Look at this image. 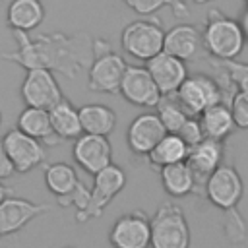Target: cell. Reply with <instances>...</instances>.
<instances>
[{
  "label": "cell",
  "mask_w": 248,
  "mask_h": 248,
  "mask_svg": "<svg viewBox=\"0 0 248 248\" xmlns=\"http://www.w3.org/2000/svg\"><path fill=\"white\" fill-rule=\"evenodd\" d=\"M215 66L227 76V79L236 87V91L244 93L248 97V64L229 60V62H215Z\"/></svg>",
  "instance_id": "cell-28"
},
{
  "label": "cell",
  "mask_w": 248,
  "mask_h": 248,
  "mask_svg": "<svg viewBox=\"0 0 248 248\" xmlns=\"http://www.w3.org/2000/svg\"><path fill=\"white\" fill-rule=\"evenodd\" d=\"M21 99L25 107H37L50 110L58 101L64 99V93L48 70H27L21 81Z\"/></svg>",
  "instance_id": "cell-10"
},
{
  "label": "cell",
  "mask_w": 248,
  "mask_h": 248,
  "mask_svg": "<svg viewBox=\"0 0 248 248\" xmlns=\"http://www.w3.org/2000/svg\"><path fill=\"white\" fill-rule=\"evenodd\" d=\"M202 46H203L202 33L192 23H178L165 33V52L184 62L194 58Z\"/></svg>",
  "instance_id": "cell-18"
},
{
  "label": "cell",
  "mask_w": 248,
  "mask_h": 248,
  "mask_svg": "<svg viewBox=\"0 0 248 248\" xmlns=\"http://www.w3.org/2000/svg\"><path fill=\"white\" fill-rule=\"evenodd\" d=\"M205 196L211 205L229 211L238 205L244 196V182L232 165H221L203 184Z\"/></svg>",
  "instance_id": "cell-9"
},
{
  "label": "cell",
  "mask_w": 248,
  "mask_h": 248,
  "mask_svg": "<svg viewBox=\"0 0 248 248\" xmlns=\"http://www.w3.org/2000/svg\"><path fill=\"white\" fill-rule=\"evenodd\" d=\"M203 136L207 140H217V141H225L229 136H232V132L236 130L231 107L225 103H217L209 108H205L200 116H198Z\"/></svg>",
  "instance_id": "cell-21"
},
{
  "label": "cell",
  "mask_w": 248,
  "mask_h": 248,
  "mask_svg": "<svg viewBox=\"0 0 248 248\" xmlns=\"http://www.w3.org/2000/svg\"><path fill=\"white\" fill-rule=\"evenodd\" d=\"M231 112H232V118H234V124L236 128H242L246 130L248 128V97L240 91H234L232 97H231Z\"/></svg>",
  "instance_id": "cell-30"
},
{
  "label": "cell",
  "mask_w": 248,
  "mask_h": 248,
  "mask_svg": "<svg viewBox=\"0 0 248 248\" xmlns=\"http://www.w3.org/2000/svg\"><path fill=\"white\" fill-rule=\"evenodd\" d=\"M50 211V205L29 202L25 198H6L0 203V238L19 232L33 219Z\"/></svg>",
  "instance_id": "cell-15"
},
{
  "label": "cell",
  "mask_w": 248,
  "mask_h": 248,
  "mask_svg": "<svg viewBox=\"0 0 248 248\" xmlns=\"http://www.w3.org/2000/svg\"><path fill=\"white\" fill-rule=\"evenodd\" d=\"M157 114L163 122V126L167 128L169 134H178L180 128L188 122L190 114L184 110V107L180 105V101L176 99V95H163L159 105H157Z\"/></svg>",
  "instance_id": "cell-27"
},
{
  "label": "cell",
  "mask_w": 248,
  "mask_h": 248,
  "mask_svg": "<svg viewBox=\"0 0 248 248\" xmlns=\"http://www.w3.org/2000/svg\"><path fill=\"white\" fill-rule=\"evenodd\" d=\"M8 196H10V190H8V188H6V186L0 182V203H2V202H4Z\"/></svg>",
  "instance_id": "cell-36"
},
{
  "label": "cell",
  "mask_w": 248,
  "mask_h": 248,
  "mask_svg": "<svg viewBox=\"0 0 248 248\" xmlns=\"http://www.w3.org/2000/svg\"><path fill=\"white\" fill-rule=\"evenodd\" d=\"M16 43L12 52H2V58L27 70H48L68 79L89 72L95 58L93 39L87 33L68 35L62 31L41 33L31 37L23 31H12Z\"/></svg>",
  "instance_id": "cell-1"
},
{
  "label": "cell",
  "mask_w": 248,
  "mask_h": 248,
  "mask_svg": "<svg viewBox=\"0 0 248 248\" xmlns=\"http://www.w3.org/2000/svg\"><path fill=\"white\" fill-rule=\"evenodd\" d=\"M0 124H2V114H0Z\"/></svg>",
  "instance_id": "cell-38"
},
{
  "label": "cell",
  "mask_w": 248,
  "mask_h": 248,
  "mask_svg": "<svg viewBox=\"0 0 248 248\" xmlns=\"http://www.w3.org/2000/svg\"><path fill=\"white\" fill-rule=\"evenodd\" d=\"M190 225L178 203H163L151 217V248H190Z\"/></svg>",
  "instance_id": "cell-4"
},
{
  "label": "cell",
  "mask_w": 248,
  "mask_h": 248,
  "mask_svg": "<svg viewBox=\"0 0 248 248\" xmlns=\"http://www.w3.org/2000/svg\"><path fill=\"white\" fill-rule=\"evenodd\" d=\"M227 217H225V236L232 242V244H242L246 240V223L242 219V215L238 213V209H229L225 211Z\"/></svg>",
  "instance_id": "cell-29"
},
{
  "label": "cell",
  "mask_w": 248,
  "mask_h": 248,
  "mask_svg": "<svg viewBox=\"0 0 248 248\" xmlns=\"http://www.w3.org/2000/svg\"><path fill=\"white\" fill-rule=\"evenodd\" d=\"M169 6L172 10V14L176 17H184L188 16V6H186V0H169Z\"/></svg>",
  "instance_id": "cell-34"
},
{
  "label": "cell",
  "mask_w": 248,
  "mask_h": 248,
  "mask_svg": "<svg viewBox=\"0 0 248 248\" xmlns=\"http://www.w3.org/2000/svg\"><path fill=\"white\" fill-rule=\"evenodd\" d=\"M190 116H200L205 108L223 103V87L207 74H192L174 93Z\"/></svg>",
  "instance_id": "cell-7"
},
{
  "label": "cell",
  "mask_w": 248,
  "mask_h": 248,
  "mask_svg": "<svg viewBox=\"0 0 248 248\" xmlns=\"http://www.w3.org/2000/svg\"><path fill=\"white\" fill-rule=\"evenodd\" d=\"M126 186V174L118 165H108L101 172L93 176V186H91V198L89 205L83 213L76 215L78 223H87L91 219H97L105 213V209L112 203V200L124 190Z\"/></svg>",
  "instance_id": "cell-6"
},
{
  "label": "cell",
  "mask_w": 248,
  "mask_h": 248,
  "mask_svg": "<svg viewBox=\"0 0 248 248\" xmlns=\"http://www.w3.org/2000/svg\"><path fill=\"white\" fill-rule=\"evenodd\" d=\"M159 176H161L163 190L170 198L190 196L196 190V186H198V178H196L194 170L190 169V165L186 161L159 169Z\"/></svg>",
  "instance_id": "cell-23"
},
{
  "label": "cell",
  "mask_w": 248,
  "mask_h": 248,
  "mask_svg": "<svg viewBox=\"0 0 248 248\" xmlns=\"http://www.w3.org/2000/svg\"><path fill=\"white\" fill-rule=\"evenodd\" d=\"M45 184L56 196V200H60L76 190V186L79 184V176L72 165L56 161L45 167Z\"/></svg>",
  "instance_id": "cell-26"
},
{
  "label": "cell",
  "mask_w": 248,
  "mask_h": 248,
  "mask_svg": "<svg viewBox=\"0 0 248 248\" xmlns=\"http://www.w3.org/2000/svg\"><path fill=\"white\" fill-rule=\"evenodd\" d=\"M93 52L95 58L87 72V87L103 95L120 93L122 78L128 64L118 52L110 48V43L105 39H93Z\"/></svg>",
  "instance_id": "cell-3"
},
{
  "label": "cell",
  "mask_w": 248,
  "mask_h": 248,
  "mask_svg": "<svg viewBox=\"0 0 248 248\" xmlns=\"http://www.w3.org/2000/svg\"><path fill=\"white\" fill-rule=\"evenodd\" d=\"M17 130H21L23 134L39 140L41 143L46 145H56L58 141H62L52 128L50 122V112L46 108H37V107H25L19 116H17Z\"/></svg>",
  "instance_id": "cell-20"
},
{
  "label": "cell",
  "mask_w": 248,
  "mask_h": 248,
  "mask_svg": "<svg viewBox=\"0 0 248 248\" xmlns=\"http://www.w3.org/2000/svg\"><path fill=\"white\" fill-rule=\"evenodd\" d=\"M202 41L205 52L219 62L236 60L246 46V35L240 21L223 14L221 10H209L202 31Z\"/></svg>",
  "instance_id": "cell-2"
},
{
  "label": "cell",
  "mask_w": 248,
  "mask_h": 248,
  "mask_svg": "<svg viewBox=\"0 0 248 248\" xmlns=\"http://www.w3.org/2000/svg\"><path fill=\"white\" fill-rule=\"evenodd\" d=\"M72 157L79 169L95 176L108 165H112V145L107 136L81 134L72 145Z\"/></svg>",
  "instance_id": "cell-12"
},
{
  "label": "cell",
  "mask_w": 248,
  "mask_h": 248,
  "mask_svg": "<svg viewBox=\"0 0 248 248\" xmlns=\"http://www.w3.org/2000/svg\"><path fill=\"white\" fill-rule=\"evenodd\" d=\"M165 33L155 17L130 21L120 33L122 48L136 60H151L165 50Z\"/></svg>",
  "instance_id": "cell-5"
},
{
  "label": "cell",
  "mask_w": 248,
  "mask_h": 248,
  "mask_svg": "<svg viewBox=\"0 0 248 248\" xmlns=\"http://www.w3.org/2000/svg\"><path fill=\"white\" fill-rule=\"evenodd\" d=\"M108 242L112 248H151V217L143 209L120 215L108 231Z\"/></svg>",
  "instance_id": "cell-8"
},
{
  "label": "cell",
  "mask_w": 248,
  "mask_h": 248,
  "mask_svg": "<svg viewBox=\"0 0 248 248\" xmlns=\"http://www.w3.org/2000/svg\"><path fill=\"white\" fill-rule=\"evenodd\" d=\"M244 2H246V4H248V0H244Z\"/></svg>",
  "instance_id": "cell-39"
},
{
  "label": "cell",
  "mask_w": 248,
  "mask_h": 248,
  "mask_svg": "<svg viewBox=\"0 0 248 248\" xmlns=\"http://www.w3.org/2000/svg\"><path fill=\"white\" fill-rule=\"evenodd\" d=\"M16 172L10 157H8V151H6V145H4V140L0 138V180L4 178H10L12 174Z\"/></svg>",
  "instance_id": "cell-33"
},
{
  "label": "cell",
  "mask_w": 248,
  "mask_h": 248,
  "mask_svg": "<svg viewBox=\"0 0 248 248\" xmlns=\"http://www.w3.org/2000/svg\"><path fill=\"white\" fill-rule=\"evenodd\" d=\"M120 95L136 107L151 108L157 107L163 93L159 91L155 79L151 78L149 70L145 66H128L126 74L122 78L120 85Z\"/></svg>",
  "instance_id": "cell-14"
},
{
  "label": "cell",
  "mask_w": 248,
  "mask_h": 248,
  "mask_svg": "<svg viewBox=\"0 0 248 248\" xmlns=\"http://www.w3.org/2000/svg\"><path fill=\"white\" fill-rule=\"evenodd\" d=\"M2 140H4L8 157H10L16 172H29V170L41 167L46 159L45 143L23 134L17 128L10 130Z\"/></svg>",
  "instance_id": "cell-11"
},
{
  "label": "cell",
  "mask_w": 248,
  "mask_h": 248,
  "mask_svg": "<svg viewBox=\"0 0 248 248\" xmlns=\"http://www.w3.org/2000/svg\"><path fill=\"white\" fill-rule=\"evenodd\" d=\"M48 112H50V122H52L54 134L62 141H76L83 134L81 118H79V108H76L70 99L64 97Z\"/></svg>",
  "instance_id": "cell-22"
},
{
  "label": "cell",
  "mask_w": 248,
  "mask_h": 248,
  "mask_svg": "<svg viewBox=\"0 0 248 248\" xmlns=\"http://www.w3.org/2000/svg\"><path fill=\"white\" fill-rule=\"evenodd\" d=\"M178 136H180V138H182L190 147H194V145H198L200 141H203V140H205V136H203V130H202V124H200L198 116H190V118H188V122L180 128Z\"/></svg>",
  "instance_id": "cell-31"
},
{
  "label": "cell",
  "mask_w": 248,
  "mask_h": 248,
  "mask_svg": "<svg viewBox=\"0 0 248 248\" xmlns=\"http://www.w3.org/2000/svg\"><path fill=\"white\" fill-rule=\"evenodd\" d=\"M167 134L169 132L157 112H141L130 122L126 132V143L134 155L147 157Z\"/></svg>",
  "instance_id": "cell-13"
},
{
  "label": "cell",
  "mask_w": 248,
  "mask_h": 248,
  "mask_svg": "<svg viewBox=\"0 0 248 248\" xmlns=\"http://www.w3.org/2000/svg\"><path fill=\"white\" fill-rule=\"evenodd\" d=\"M43 0H12L6 10V23L12 31L31 33L45 19Z\"/></svg>",
  "instance_id": "cell-19"
},
{
  "label": "cell",
  "mask_w": 248,
  "mask_h": 248,
  "mask_svg": "<svg viewBox=\"0 0 248 248\" xmlns=\"http://www.w3.org/2000/svg\"><path fill=\"white\" fill-rule=\"evenodd\" d=\"M196 4H207V2H211V0H194Z\"/></svg>",
  "instance_id": "cell-37"
},
{
  "label": "cell",
  "mask_w": 248,
  "mask_h": 248,
  "mask_svg": "<svg viewBox=\"0 0 248 248\" xmlns=\"http://www.w3.org/2000/svg\"><path fill=\"white\" fill-rule=\"evenodd\" d=\"M145 68L149 70L151 78L155 79V83L163 95L176 93L188 78V68H186L184 60H180L165 50L161 54H157L155 58L147 60Z\"/></svg>",
  "instance_id": "cell-16"
},
{
  "label": "cell",
  "mask_w": 248,
  "mask_h": 248,
  "mask_svg": "<svg viewBox=\"0 0 248 248\" xmlns=\"http://www.w3.org/2000/svg\"><path fill=\"white\" fill-rule=\"evenodd\" d=\"M122 2L140 16H151L159 12L163 6H169V0H122Z\"/></svg>",
  "instance_id": "cell-32"
},
{
  "label": "cell",
  "mask_w": 248,
  "mask_h": 248,
  "mask_svg": "<svg viewBox=\"0 0 248 248\" xmlns=\"http://www.w3.org/2000/svg\"><path fill=\"white\" fill-rule=\"evenodd\" d=\"M190 155V145L178 136V134H167L157 145L155 149L147 155L149 165L163 169L169 165H176V163H184Z\"/></svg>",
  "instance_id": "cell-25"
},
{
  "label": "cell",
  "mask_w": 248,
  "mask_h": 248,
  "mask_svg": "<svg viewBox=\"0 0 248 248\" xmlns=\"http://www.w3.org/2000/svg\"><path fill=\"white\" fill-rule=\"evenodd\" d=\"M240 25H242V31H244V35H246V43H248V4H246V8H244V12H242Z\"/></svg>",
  "instance_id": "cell-35"
},
{
  "label": "cell",
  "mask_w": 248,
  "mask_h": 248,
  "mask_svg": "<svg viewBox=\"0 0 248 248\" xmlns=\"http://www.w3.org/2000/svg\"><path fill=\"white\" fill-rule=\"evenodd\" d=\"M223 153H225V145L223 141L217 140H203L198 145L190 147V155L186 159V163L190 165V169L194 170L198 184L203 182L223 165Z\"/></svg>",
  "instance_id": "cell-17"
},
{
  "label": "cell",
  "mask_w": 248,
  "mask_h": 248,
  "mask_svg": "<svg viewBox=\"0 0 248 248\" xmlns=\"http://www.w3.org/2000/svg\"><path fill=\"white\" fill-rule=\"evenodd\" d=\"M79 118L83 134L108 136L116 128V112L101 103H87L79 107Z\"/></svg>",
  "instance_id": "cell-24"
}]
</instances>
